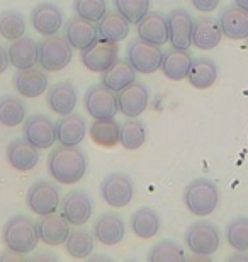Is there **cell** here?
<instances>
[{
	"label": "cell",
	"mask_w": 248,
	"mask_h": 262,
	"mask_svg": "<svg viewBox=\"0 0 248 262\" xmlns=\"http://www.w3.org/2000/svg\"><path fill=\"white\" fill-rule=\"evenodd\" d=\"M187 80L192 87L200 89V91L213 87L218 80V65L211 58H204V56L192 60L191 70L187 73Z\"/></svg>",
	"instance_id": "obj_30"
},
{
	"label": "cell",
	"mask_w": 248,
	"mask_h": 262,
	"mask_svg": "<svg viewBox=\"0 0 248 262\" xmlns=\"http://www.w3.org/2000/svg\"><path fill=\"white\" fill-rule=\"evenodd\" d=\"M2 240L5 247L14 252L28 255L38 247L39 237L36 223L28 216H12L2 228Z\"/></svg>",
	"instance_id": "obj_2"
},
{
	"label": "cell",
	"mask_w": 248,
	"mask_h": 262,
	"mask_svg": "<svg viewBox=\"0 0 248 262\" xmlns=\"http://www.w3.org/2000/svg\"><path fill=\"white\" fill-rule=\"evenodd\" d=\"M192 56L189 53V50H177L172 48L170 51H165L162 58L160 70L163 72L168 80L181 82L184 78H187V73L191 70L192 65Z\"/></svg>",
	"instance_id": "obj_25"
},
{
	"label": "cell",
	"mask_w": 248,
	"mask_h": 262,
	"mask_svg": "<svg viewBox=\"0 0 248 262\" xmlns=\"http://www.w3.org/2000/svg\"><path fill=\"white\" fill-rule=\"evenodd\" d=\"M9 55H7V50L4 48L2 45H0V73H4L5 70H7L9 67Z\"/></svg>",
	"instance_id": "obj_43"
},
{
	"label": "cell",
	"mask_w": 248,
	"mask_h": 262,
	"mask_svg": "<svg viewBox=\"0 0 248 262\" xmlns=\"http://www.w3.org/2000/svg\"><path fill=\"white\" fill-rule=\"evenodd\" d=\"M31 24L44 38L58 34L63 26V14L60 7L51 2L38 4L31 12Z\"/></svg>",
	"instance_id": "obj_16"
},
{
	"label": "cell",
	"mask_w": 248,
	"mask_h": 262,
	"mask_svg": "<svg viewBox=\"0 0 248 262\" xmlns=\"http://www.w3.org/2000/svg\"><path fill=\"white\" fill-rule=\"evenodd\" d=\"M100 194L107 206L112 208H124L133 201L134 186L129 176L123 172H114L109 174L100 182Z\"/></svg>",
	"instance_id": "obj_8"
},
{
	"label": "cell",
	"mask_w": 248,
	"mask_h": 262,
	"mask_svg": "<svg viewBox=\"0 0 248 262\" xmlns=\"http://www.w3.org/2000/svg\"><path fill=\"white\" fill-rule=\"evenodd\" d=\"M26 257L24 254H19V252H14V250L7 249V252L0 254V260H22Z\"/></svg>",
	"instance_id": "obj_42"
},
{
	"label": "cell",
	"mask_w": 248,
	"mask_h": 262,
	"mask_svg": "<svg viewBox=\"0 0 248 262\" xmlns=\"http://www.w3.org/2000/svg\"><path fill=\"white\" fill-rule=\"evenodd\" d=\"M235 5H238L240 9H243L245 12H248V0H235Z\"/></svg>",
	"instance_id": "obj_44"
},
{
	"label": "cell",
	"mask_w": 248,
	"mask_h": 262,
	"mask_svg": "<svg viewBox=\"0 0 248 262\" xmlns=\"http://www.w3.org/2000/svg\"><path fill=\"white\" fill-rule=\"evenodd\" d=\"M22 133L24 138L38 150L51 148L56 141L55 123L44 114H34V116L26 119Z\"/></svg>",
	"instance_id": "obj_11"
},
{
	"label": "cell",
	"mask_w": 248,
	"mask_h": 262,
	"mask_svg": "<svg viewBox=\"0 0 248 262\" xmlns=\"http://www.w3.org/2000/svg\"><path fill=\"white\" fill-rule=\"evenodd\" d=\"M26 121V104L19 97L2 96L0 97V124L7 128H15Z\"/></svg>",
	"instance_id": "obj_33"
},
{
	"label": "cell",
	"mask_w": 248,
	"mask_h": 262,
	"mask_svg": "<svg viewBox=\"0 0 248 262\" xmlns=\"http://www.w3.org/2000/svg\"><path fill=\"white\" fill-rule=\"evenodd\" d=\"M26 34V20L17 10H4L0 14V36L7 41H15Z\"/></svg>",
	"instance_id": "obj_36"
},
{
	"label": "cell",
	"mask_w": 248,
	"mask_h": 262,
	"mask_svg": "<svg viewBox=\"0 0 248 262\" xmlns=\"http://www.w3.org/2000/svg\"><path fill=\"white\" fill-rule=\"evenodd\" d=\"M73 10L78 17L87 19L91 23H97L107 12V4H105V0H75Z\"/></svg>",
	"instance_id": "obj_39"
},
{
	"label": "cell",
	"mask_w": 248,
	"mask_h": 262,
	"mask_svg": "<svg viewBox=\"0 0 248 262\" xmlns=\"http://www.w3.org/2000/svg\"><path fill=\"white\" fill-rule=\"evenodd\" d=\"M5 157H7L9 165H12V169L19 172H29L38 165L39 150L26 138H17L7 145Z\"/></svg>",
	"instance_id": "obj_18"
},
{
	"label": "cell",
	"mask_w": 248,
	"mask_h": 262,
	"mask_svg": "<svg viewBox=\"0 0 248 262\" xmlns=\"http://www.w3.org/2000/svg\"><path fill=\"white\" fill-rule=\"evenodd\" d=\"M96 26H97L99 38L119 43V41L128 38L131 24L118 12V10H110V12H105L102 17H100V20H97Z\"/></svg>",
	"instance_id": "obj_29"
},
{
	"label": "cell",
	"mask_w": 248,
	"mask_h": 262,
	"mask_svg": "<svg viewBox=\"0 0 248 262\" xmlns=\"http://www.w3.org/2000/svg\"><path fill=\"white\" fill-rule=\"evenodd\" d=\"M56 141L65 146H78L87 135V124L82 114L72 113L55 123Z\"/></svg>",
	"instance_id": "obj_17"
},
{
	"label": "cell",
	"mask_w": 248,
	"mask_h": 262,
	"mask_svg": "<svg viewBox=\"0 0 248 262\" xmlns=\"http://www.w3.org/2000/svg\"><path fill=\"white\" fill-rule=\"evenodd\" d=\"M168 41L172 48L189 50L192 46V28L194 19L186 9H175L168 14Z\"/></svg>",
	"instance_id": "obj_13"
},
{
	"label": "cell",
	"mask_w": 248,
	"mask_h": 262,
	"mask_svg": "<svg viewBox=\"0 0 248 262\" xmlns=\"http://www.w3.org/2000/svg\"><path fill=\"white\" fill-rule=\"evenodd\" d=\"M119 124L116 119H94L88 128L92 141L102 148H114L119 143Z\"/></svg>",
	"instance_id": "obj_31"
},
{
	"label": "cell",
	"mask_w": 248,
	"mask_h": 262,
	"mask_svg": "<svg viewBox=\"0 0 248 262\" xmlns=\"http://www.w3.org/2000/svg\"><path fill=\"white\" fill-rule=\"evenodd\" d=\"M163 51L160 46L146 43L143 39H133L126 51V60L129 65L134 68L136 73H143V75H150V73L156 72L162 65Z\"/></svg>",
	"instance_id": "obj_7"
},
{
	"label": "cell",
	"mask_w": 248,
	"mask_h": 262,
	"mask_svg": "<svg viewBox=\"0 0 248 262\" xmlns=\"http://www.w3.org/2000/svg\"><path fill=\"white\" fill-rule=\"evenodd\" d=\"M150 102L148 87L145 83L134 80L118 92V106L119 113H123L126 118H138L141 116Z\"/></svg>",
	"instance_id": "obj_14"
},
{
	"label": "cell",
	"mask_w": 248,
	"mask_h": 262,
	"mask_svg": "<svg viewBox=\"0 0 248 262\" xmlns=\"http://www.w3.org/2000/svg\"><path fill=\"white\" fill-rule=\"evenodd\" d=\"M114 9L128 20L129 24H138L150 12V0H112Z\"/></svg>",
	"instance_id": "obj_37"
},
{
	"label": "cell",
	"mask_w": 248,
	"mask_h": 262,
	"mask_svg": "<svg viewBox=\"0 0 248 262\" xmlns=\"http://www.w3.org/2000/svg\"><path fill=\"white\" fill-rule=\"evenodd\" d=\"M223 31H221L219 19L214 17H200L194 20L192 28V45L197 50L208 51L216 48L221 43Z\"/></svg>",
	"instance_id": "obj_24"
},
{
	"label": "cell",
	"mask_w": 248,
	"mask_h": 262,
	"mask_svg": "<svg viewBox=\"0 0 248 262\" xmlns=\"http://www.w3.org/2000/svg\"><path fill=\"white\" fill-rule=\"evenodd\" d=\"M48 172L60 184H75L87 172V157L78 146L60 145L48 157Z\"/></svg>",
	"instance_id": "obj_1"
},
{
	"label": "cell",
	"mask_w": 248,
	"mask_h": 262,
	"mask_svg": "<svg viewBox=\"0 0 248 262\" xmlns=\"http://www.w3.org/2000/svg\"><path fill=\"white\" fill-rule=\"evenodd\" d=\"M83 106L88 116L94 119H112L119 113L118 92L110 91L104 83H96L85 92Z\"/></svg>",
	"instance_id": "obj_6"
},
{
	"label": "cell",
	"mask_w": 248,
	"mask_h": 262,
	"mask_svg": "<svg viewBox=\"0 0 248 262\" xmlns=\"http://www.w3.org/2000/svg\"><path fill=\"white\" fill-rule=\"evenodd\" d=\"M7 55L9 63L17 70L36 67V63H38V43L33 38H24L22 36V38L15 41H10Z\"/></svg>",
	"instance_id": "obj_27"
},
{
	"label": "cell",
	"mask_w": 248,
	"mask_h": 262,
	"mask_svg": "<svg viewBox=\"0 0 248 262\" xmlns=\"http://www.w3.org/2000/svg\"><path fill=\"white\" fill-rule=\"evenodd\" d=\"M246 46H248V38H246Z\"/></svg>",
	"instance_id": "obj_46"
},
{
	"label": "cell",
	"mask_w": 248,
	"mask_h": 262,
	"mask_svg": "<svg viewBox=\"0 0 248 262\" xmlns=\"http://www.w3.org/2000/svg\"><path fill=\"white\" fill-rule=\"evenodd\" d=\"M26 203L38 216L56 213V209L60 208V189L50 181H38L29 187Z\"/></svg>",
	"instance_id": "obj_10"
},
{
	"label": "cell",
	"mask_w": 248,
	"mask_h": 262,
	"mask_svg": "<svg viewBox=\"0 0 248 262\" xmlns=\"http://www.w3.org/2000/svg\"><path fill=\"white\" fill-rule=\"evenodd\" d=\"M219 26L223 36L230 39H246L248 38V12L238 5H230L221 12Z\"/></svg>",
	"instance_id": "obj_26"
},
{
	"label": "cell",
	"mask_w": 248,
	"mask_h": 262,
	"mask_svg": "<svg viewBox=\"0 0 248 262\" xmlns=\"http://www.w3.org/2000/svg\"><path fill=\"white\" fill-rule=\"evenodd\" d=\"M14 87L22 97L36 99L43 96L48 89V77L43 70L36 67L22 68L14 75Z\"/></svg>",
	"instance_id": "obj_20"
},
{
	"label": "cell",
	"mask_w": 248,
	"mask_h": 262,
	"mask_svg": "<svg viewBox=\"0 0 248 262\" xmlns=\"http://www.w3.org/2000/svg\"><path fill=\"white\" fill-rule=\"evenodd\" d=\"M186 254H184L182 247L173 240H162L156 245H153L148 260H184Z\"/></svg>",
	"instance_id": "obj_40"
},
{
	"label": "cell",
	"mask_w": 248,
	"mask_h": 262,
	"mask_svg": "<svg viewBox=\"0 0 248 262\" xmlns=\"http://www.w3.org/2000/svg\"><path fill=\"white\" fill-rule=\"evenodd\" d=\"M186 208L194 216H209L219 204V192L213 181L196 179L184 191Z\"/></svg>",
	"instance_id": "obj_3"
},
{
	"label": "cell",
	"mask_w": 248,
	"mask_h": 262,
	"mask_svg": "<svg viewBox=\"0 0 248 262\" xmlns=\"http://www.w3.org/2000/svg\"><path fill=\"white\" fill-rule=\"evenodd\" d=\"M124 233H126L124 222L121 220L119 214L114 213H102L96 220V225H94V235H96V238L102 245H107V247L118 245L124 238Z\"/></svg>",
	"instance_id": "obj_23"
},
{
	"label": "cell",
	"mask_w": 248,
	"mask_h": 262,
	"mask_svg": "<svg viewBox=\"0 0 248 262\" xmlns=\"http://www.w3.org/2000/svg\"><path fill=\"white\" fill-rule=\"evenodd\" d=\"M138 38L146 43L162 46L168 43V24L167 17L160 12H148L136 24Z\"/></svg>",
	"instance_id": "obj_21"
},
{
	"label": "cell",
	"mask_w": 248,
	"mask_h": 262,
	"mask_svg": "<svg viewBox=\"0 0 248 262\" xmlns=\"http://www.w3.org/2000/svg\"><path fill=\"white\" fill-rule=\"evenodd\" d=\"M186 245L196 257H211L221 245L219 230L211 222H196L187 228Z\"/></svg>",
	"instance_id": "obj_5"
},
{
	"label": "cell",
	"mask_w": 248,
	"mask_h": 262,
	"mask_svg": "<svg viewBox=\"0 0 248 262\" xmlns=\"http://www.w3.org/2000/svg\"><path fill=\"white\" fill-rule=\"evenodd\" d=\"M61 216L73 227H82L92 216V199L85 191H70L61 201Z\"/></svg>",
	"instance_id": "obj_12"
},
{
	"label": "cell",
	"mask_w": 248,
	"mask_h": 262,
	"mask_svg": "<svg viewBox=\"0 0 248 262\" xmlns=\"http://www.w3.org/2000/svg\"><path fill=\"white\" fill-rule=\"evenodd\" d=\"M46 102L53 113L58 116H66L75 111L78 97L77 89L73 87L72 82H58L55 85L50 87L48 96H46Z\"/></svg>",
	"instance_id": "obj_22"
},
{
	"label": "cell",
	"mask_w": 248,
	"mask_h": 262,
	"mask_svg": "<svg viewBox=\"0 0 248 262\" xmlns=\"http://www.w3.org/2000/svg\"><path fill=\"white\" fill-rule=\"evenodd\" d=\"M65 39L70 43L73 50L82 51L99 39L97 26L96 23H91V20L75 15L65 26Z\"/></svg>",
	"instance_id": "obj_19"
},
{
	"label": "cell",
	"mask_w": 248,
	"mask_h": 262,
	"mask_svg": "<svg viewBox=\"0 0 248 262\" xmlns=\"http://www.w3.org/2000/svg\"><path fill=\"white\" fill-rule=\"evenodd\" d=\"M146 141L145 124L136 118H128L126 123L119 124V143L126 150H138Z\"/></svg>",
	"instance_id": "obj_34"
},
{
	"label": "cell",
	"mask_w": 248,
	"mask_h": 262,
	"mask_svg": "<svg viewBox=\"0 0 248 262\" xmlns=\"http://www.w3.org/2000/svg\"><path fill=\"white\" fill-rule=\"evenodd\" d=\"M43 257H46V259H51V260H55L56 257L53 254H38V255H34V260H39V259H43Z\"/></svg>",
	"instance_id": "obj_45"
},
{
	"label": "cell",
	"mask_w": 248,
	"mask_h": 262,
	"mask_svg": "<svg viewBox=\"0 0 248 262\" xmlns=\"http://www.w3.org/2000/svg\"><path fill=\"white\" fill-rule=\"evenodd\" d=\"M131 230L140 238H151L160 230V216L151 208H140L131 216Z\"/></svg>",
	"instance_id": "obj_32"
},
{
	"label": "cell",
	"mask_w": 248,
	"mask_h": 262,
	"mask_svg": "<svg viewBox=\"0 0 248 262\" xmlns=\"http://www.w3.org/2000/svg\"><path fill=\"white\" fill-rule=\"evenodd\" d=\"M73 48L65 36H46L38 45V63L46 72H60L72 61Z\"/></svg>",
	"instance_id": "obj_4"
},
{
	"label": "cell",
	"mask_w": 248,
	"mask_h": 262,
	"mask_svg": "<svg viewBox=\"0 0 248 262\" xmlns=\"http://www.w3.org/2000/svg\"><path fill=\"white\" fill-rule=\"evenodd\" d=\"M118 53H119V45L116 41L99 38L88 48L82 50L80 61L87 70L102 73L118 60Z\"/></svg>",
	"instance_id": "obj_9"
},
{
	"label": "cell",
	"mask_w": 248,
	"mask_h": 262,
	"mask_svg": "<svg viewBox=\"0 0 248 262\" xmlns=\"http://www.w3.org/2000/svg\"><path fill=\"white\" fill-rule=\"evenodd\" d=\"M65 249L73 259H87L94 252V237L87 230H70L65 240Z\"/></svg>",
	"instance_id": "obj_35"
},
{
	"label": "cell",
	"mask_w": 248,
	"mask_h": 262,
	"mask_svg": "<svg viewBox=\"0 0 248 262\" xmlns=\"http://www.w3.org/2000/svg\"><path fill=\"white\" fill-rule=\"evenodd\" d=\"M134 80L136 70L129 65V61L126 58H118L107 70L102 72V77H100V83H104L105 87L114 92L123 91L124 87H128Z\"/></svg>",
	"instance_id": "obj_28"
},
{
	"label": "cell",
	"mask_w": 248,
	"mask_h": 262,
	"mask_svg": "<svg viewBox=\"0 0 248 262\" xmlns=\"http://www.w3.org/2000/svg\"><path fill=\"white\" fill-rule=\"evenodd\" d=\"M192 5L196 7V10L202 14H211L214 12L216 9H218V5L221 0H191Z\"/></svg>",
	"instance_id": "obj_41"
},
{
	"label": "cell",
	"mask_w": 248,
	"mask_h": 262,
	"mask_svg": "<svg viewBox=\"0 0 248 262\" xmlns=\"http://www.w3.org/2000/svg\"><path fill=\"white\" fill-rule=\"evenodd\" d=\"M36 228H38V237L41 242H44L50 247H58L63 245L70 233V223L66 222L61 214L50 213L43 214L38 222H36Z\"/></svg>",
	"instance_id": "obj_15"
},
{
	"label": "cell",
	"mask_w": 248,
	"mask_h": 262,
	"mask_svg": "<svg viewBox=\"0 0 248 262\" xmlns=\"http://www.w3.org/2000/svg\"><path fill=\"white\" fill-rule=\"evenodd\" d=\"M226 240L235 250H248V218L240 216L231 220L226 227Z\"/></svg>",
	"instance_id": "obj_38"
}]
</instances>
